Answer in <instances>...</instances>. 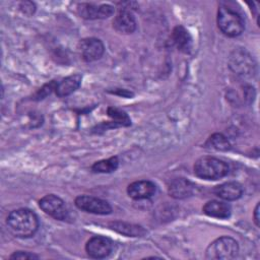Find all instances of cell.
<instances>
[{
  "mask_svg": "<svg viewBox=\"0 0 260 260\" xmlns=\"http://www.w3.org/2000/svg\"><path fill=\"white\" fill-rule=\"evenodd\" d=\"M8 230L18 238L32 237L39 228L37 214L27 208H19L11 211L6 219Z\"/></svg>",
  "mask_w": 260,
  "mask_h": 260,
  "instance_id": "1",
  "label": "cell"
},
{
  "mask_svg": "<svg viewBox=\"0 0 260 260\" xmlns=\"http://www.w3.org/2000/svg\"><path fill=\"white\" fill-rule=\"evenodd\" d=\"M194 174L201 179L215 181L229 174V166L217 157L202 156L194 164Z\"/></svg>",
  "mask_w": 260,
  "mask_h": 260,
  "instance_id": "2",
  "label": "cell"
},
{
  "mask_svg": "<svg viewBox=\"0 0 260 260\" xmlns=\"http://www.w3.org/2000/svg\"><path fill=\"white\" fill-rule=\"evenodd\" d=\"M217 25L220 31L230 38L240 36L245 29V23L237 11L226 6H219L217 11Z\"/></svg>",
  "mask_w": 260,
  "mask_h": 260,
  "instance_id": "3",
  "label": "cell"
},
{
  "mask_svg": "<svg viewBox=\"0 0 260 260\" xmlns=\"http://www.w3.org/2000/svg\"><path fill=\"white\" fill-rule=\"evenodd\" d=\"M239 253L238 242L231 237H220L213 241L206 249V259L230 260L237 257Z\"/></svg>",
  "mask_w": 260,
  "mask_h": 260,
  "instance_id": "4",
  "label": "cell"
},
{
  "mask_svg": "<svg viewBox=\"0 0 260 260\" xmlns=\"http://www.w3.org/2000/svg\"><path fill=\"white\" fill-rule=\"evenodd\" d=\"M230 67L243 78L253 77L256 73V63L253 57L245 50H235L230 57Z\"/></svg>",
  "mask_w": 260,
  "mask_h": 260,
  "instance_id": "5",
  "label": "cell"
},
{
  "mask_svg": "<svg viewBox=\"0 0 260 260\" xmlns=\"http://www.w3.org/2000/svg\"><path fill=\"white\" fill-rule=\"evenodd\" d=\"M40 208L48 215L58 220H65L68 216V209L65 202L54 194H48L39 201Z\"/></svg>",
  "mask_w": 260,
  "mask_h": 260,
  "instance_id": "6",
  "label": "cell"
},
{
  "mask_svg": "<svg viewBox=\"0 0 260 260\" xmlns=\"http://www.w3.org/2000/svg\"><path fill=\"white\" fill-rule=\"evenodd\" d=\"M75 205L80 210L93 214L105 215L112 212V207L108 201L88 195H80L76 197Z\"/></svg>",
  "mask_w": 260,
  "mask_h": 260,
  "instance_id": "7",
  "label": "cell"
},
{
  "mask_svg": "<svg viewBox=\"0 0 260 260\" xmlns=\"http://www.w3.org/2000/svg\"><path fill=\"white\" fill-rule=\"evenodd\" d=\"M78 51L83 61L92 62L102 58L105 46L100 39L85 38L78 43Z\"/></svg>",
  "mask_w": 260,
  "mask_h": 260,
  "instance_id": "8",
  "label": "cell"
},
{
  "mask_svg": "<svg viewBox=\"0 0 260 260\" xmlns=\"http://www.w3.org/2000/svg\"><path fill=\"white\" fill-rule=\"evenodd\" d=\"M114 248V243L111 239L103 236H95L90 238L86 245L85 251L91 258L102 259L108 257Z\"/></svg>",
  "mask_w": 260,
  "mask_h": 260,
  "instance_id": "9",
  "label": "cell"
},
{
  "mask_svg": "<svg viewBox=\"0 0 260 260\" xmlns=\"http://www.w3.org/2000/svg\"><path fill=\"white\" fill-rule=\"evenodd\" d=\"M77 11L85 19H105L113 15L115 9L110 4L94 5L91 3H81L78 4Z\"/></svg>",
  "mask_w": 260,
  "mask_h": 260,
  "instance_id": "10",
  "label": "cell"
},
{
  "mask_svg": "<svg viewBox=\"0 0 260 260\" xmlns=\"http://www.w3.org/2000/svg\"><path fill=\"white\" fill-rule=\"evenodd\" d=\"M196 188V185L191 181L185 178H176L170 182L168 192L175 199H185L194 195Z\"/></svg>",
  "mask_w": 260,
  "mask_h": 260,
  "instance_id": "11",
  "label": "cell"
},
{
  "mask_svg": "<svg viewBox=\"0 0 260 260\" xmlns=\"http://www.w3.org/2000/svg\"><path fill=\"white\" fill-rule=\"evenodd\" d=\"M156 191V186L154 183L148 180H139L131 183L127 187V194L129 197L135 200L147 199L154 195Z\"/></svg>",
  "mask_w": 260,
  "mask_h": 260,
  "instance_id": "12",
  "label": "cell"
},
{
  "mask_svg": "<svg viewBox=\"0 0 260 260\" xmlns=\"http://www.w3.org/2000/svg\"><path fill=\"white\" fill-rule=\"evenodd\" d=\"M113 27L120 34H132L136 29V20L129 9H121L113 20Z\"/></svg>",
  "mask_w": 260,
  "mask_h": 260,
  "instance_id": "13",
  "label": "cell"
},
{
  "mask_svg": "<svg viewBox=\"0 0 260 260\" xmlns=\"http://www.w3.org/2000/svg\"><path fill=\"white\" fill-rule=\"evenodd\" d=\"M213 193L226 201H234L242 197L243 187L238 182H225L213 189Z\"/></svg>",
  "mask_w": 260,
  "mask_h": 260,
  "instance_id": "14",
  "label": "cell"
},
{
  "mask_svg": "<svg viewBox=\"0 0 260 260\" xmlns=\"http://www.w3.org/2000/svg\"><path fill=\"white\" fill-rule=\"evenodd\" d=\"M81 79H82V76L78 73L72 74L63 78L61 81L57 82L56 84V88H55L56 94L59 98H64L73 93L80 86Z\"/></svg>",
  "mask_w": 260,
  "mask_h": 260,
  "instance_id": "15",
  "label": "cell"
},
{
  "mask_svg": "<svg viewBox=\"0 0 260 260\" xmlns=\"http://www.w3.org/2000/svg\"><path fill=\"white\" fill-rule=\"evenodd\" d=\"M203 212L211 217L215 218H228L232 213L231 205L223 201L211 200L204 204L202 207Z\"/></svg>",
  "mask_w": 260,
  "mask_h": 260,
  "instance_id": "16",
  "label": "cell"
},
{
  "mask_svg": "<svg viewBox=\"0 0 260 260\" xmlns=\"http://www.w3.org/2000/svg\"><path fill=\"white\" fill-rule=\"evenodd\" d=\"M172 41L177 49L183 53H189L192 48V38L189 31L182 25H177L173 29Z\"/></svg>",
  "mask_w": 260,
  "mask_h": 260,
  "instance_id": "17",
  "label": "cell"
},
{
  "mask_svg": "<svg viewBox=\"0 0 260 260\" xmlns=\"http://www.w3.org/2000/svg\"><path fill=\"white\" fill-rule=\"evenodd\" d=\"M119 167V159L117 156H112L107 159H102L94 162L91 166V171L93 173H112L115 172Z\"/></svg>",
  "mask_w": 260,
  "mask_h": 260,
  "instance_id": "18",
  "label": "cell"
},
{
  "mask_svg": "<svg viewBox=\"0 0 260 260\" xmlns=\"http://www.w3.org/2000/svg\"><path fill=\"white\" fill-rule=\"evenodd\" d=\"M109 116L113 119L112 122V128L113 127H119V126H129L131 125V120L128 117V115L117 108H109L108 109Z\"/></svg>",
  "mask_w": 260,
  "mask_h": 260,
  "instance_id": "19",
  "label": "cell"
},
{
  "mask_svg": "<svg viewBox=\"0 0 260 260\" xmlns=\"http://www.w3.org/2000/svg\"><path fill=\"white\" fill-rule=\"evenodd\" d=\"M112 229L121 234H124L127 236H132V237L141 236L145 233V231L141 226L133 225V224L125 223V222H113Z\"/></svg>",
  "mask_w": 260,
  "mask_h": 260,
  "instance_id": "20",
  "label": "cell"
},
{
  "mask_svg": "<svg viewBox=\"0 0 260 260\" xmlns=\"http://www.w3.org/2000/svg\"><path fill=\"white\" fill-rule=\"evenodd\" d=\"M208 144L210 147L216 150H229L231 148V144L228 138L221 133H214L208 139Z\"/></svg>",
  "mask_w": 260,
  "mask_h": 260,
  "instance_id": "21",
  "label": "cell"
},
{
  "mask_svg": "<svg viewBox=\"0 0 260 260\" xmlns=\"http://www.w3.org/2000/svg\"><path fill=\"white\" fill-rule=\"evenodd\" d=\"M56 84H57V82H55V81H51L50 83L45 84V85L39 90V92L37 93V100H42V99H44L46 95L50 94L53 90H55Z\"/></svg>",
  "mask_w": 260,
  "mask_h": 260,
  "instance_id": "22",
  "label": "cell"
},
{
  "mask_svg": "<svg viewBox=\"0 0 260 260\" xmlns=\"http://www.w3.org/2000/svg\"><path fill=\"white\" fill-rule=\"evenodd\" d=\"M10 259L12 260H26V259H38L39 256L34 254V253H29V252H23V251H17L14 252L10 257Z\"/></svg>",
  "mask_w": 260,
  "mask_h": 260,
  "instance_id": "23",
  "label": "cell"
},
{
  "mask_svg": "<svg viewBox=\"0 0 260 260\" xmlns=\"http://www.w3.org/2000/svg\"><path fill=\"white\" fill-rule=\"evenodd\" d=\"M20 10H21L23 13H25V14H27V15H30V14H32V13L35 12L36 6H35V4H34L32 2L25 1V2H22V3L20 4Z\"/></svg>",
  "mask_w": 260,
  "mask_h": 260,
  "instance_id": "24",
  "label": "cell"
},
{
  "mask_svg": "<svg viewBox=\"0 0 260 260\" xmlns=\"http://www.w3.org/2000/svg\"><path fill=\"white\" fill-rule=\"evenodd\" d=\"M259 207H260V205H259V203H257V205H256V207L254 209V214H253L254 222H255V224L257 226L260 225V222H259Z\"/></svg>",
  "mask_w": 260,
  "mask_h": 260,
  "instance_id": "25",
  "label": "cell"
}]
</instances>
